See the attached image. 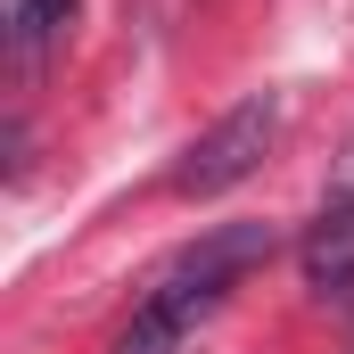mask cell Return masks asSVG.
Returning a JSON list of instances; mask_svg holds the SVG:
<instances>
[{
    "mask_svg": "<svg viewBox=\"0 0 354 354\" xmlns=\"http://www.w3.org/2000/svg\"><path fill=\"white\" fill-rule=\"evenodd\" d=\"M66 25H75V0H8V50H17V66H33Z\"/></svg>",
    "mask_w": 354,
    "mask_h": 354,
    "instance_id": "obj_4",
    "label": "cell"
},
{
    "mask_svg": "<svg viewBox=\"0 0 354 354\" xmlns=\"http://www.w3.org/2000/svg\"><path fill=\"white\" fill-rule=\"evenodd\" d=\"M272 248H280V239H272V223H231V231H206L198 248H181L174 264L157 272V288H149L140 305H157L165 322H181V330H189V322H206V313H214V305H223V297H231L256 264H272Z\"/></svg>",
    "mask_w": 354,
    "mask_h": 354,
    "instance_id": "obj_1",
    "label": "cell"
},
{
    "mask_svg": "<svg viewBox=\"0 0 354 354\" xmlns=\"http://www.w3.org/2000/svg\"><path fill=\"white\" fill-rule=\"evenodd\" d=\"M305 288L313 297H354V198H338L305 231Z\"/></svg>",
    "mask_w": 354,
    "mask_h": 354,
    "instance_id": "obj_3",
    "label": "cell"
},
{
    "mask_svg": "<svg viewBox=\"0 0 354 354\" xmlns=\"http://www.w3.org/2000/svg\"><path fill=\"white\" fill-rule=\"evenodd\" d=\"M181 338H189V330H181V322H165V313H157V305H140V313H132V322H124V338H115V354H174Z\"/></svg>",
    "mask_w": 354,
    "mask_h": 354,
    "instance_id": "obj_5",
    "label": "cell"
},
{
    "mask_svg": "<svg viewBox=\"0 0 354 354\" xmlns=\"http://www.w3.org/2000/svg\"><path fill=\"white\" fill-rule=\"evenodd\" d=\"M272 140H280V99L256 91V99H239L231 115H214V124L189 140V157L174 165V189L181 198H223V189H239V181L264 165Z\"/></svg>",
    "mask_w": 354,
    "mask_h": 354,
    "instance_id": "obj_2",
    "label": "cell"
},
{
    "mask_svg": "<svg viewBox=\"0 0 354 354\" xmlns=\"http://www.w3.org/2000/svg\"><path fill=\"white\" fill-rule=\"evenodd\" d=\"M346 354H354V338H346Z\"/></svg>",
    "mask_w": 354,
    "mask_h": 354,
    "instance_id": "obj_6",
    "label": "cell"
}]
</instances>
